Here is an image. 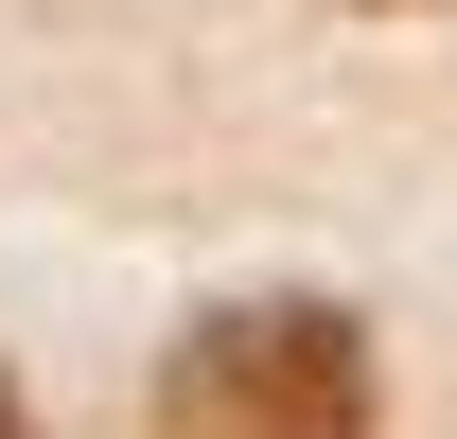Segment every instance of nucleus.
I'll list each match as a JSON object with an SVG mask.
<instances>
[{
  "instance_id": "1",
  "label": "nucleus",
  "mask_w": 457,
  "mask_h": 439,
  "mask_svg": "<svg viewBox=\"0 0 457 439\" xmlns=\"http://www.w3.org/2000/svg\"><path fill=\"white\" fill-rule=\"evenodd\" d=\"M159 439H370V317L352 299H212L159 369Z\"/></svg>"
},
{
  "instance_id": "2",
  "label": "nucleus",
  "mask_w": 457,
  "mask_h": 439,
  "mask_svg": "<svg viewBox=\"0 0 457 439\" xmlns=\"http://www.w3.org/2000/svg\"><path fill=\"white\" fill-rule=\"evenodd\" d=\"M0 439H36V422H18V386H0Z\"/></svg>"
}]
</instances>
